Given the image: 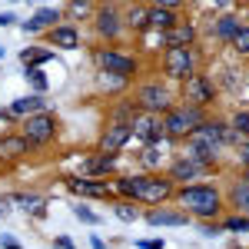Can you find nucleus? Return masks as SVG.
I'll list each match as a JSON object with an SVG mask.
<instances>
[{
    "instance_id": "f257e3e1",
    "label": "nucleus",
    "mask_w": 249,
    "mask_h": 249,
    "mask_svg": "<svg viewBox=\"0 0 249 249\" xmlns=\"http://www.w3.org/2000/svg\"><path fill=\"white\" fill-rule=\"evenodd\" d=\"M183 206L193 210L196 216H213V213L219 210V196L210 186H186L183 190Z\"/></svg>"
},
{
    "instance_id": "f03ea898",
    "label": "nucleus",
    "mask_w": 249,
    "mask_h": 249,
    "mask_svg": "<svg viewBox=\"0 0 249 249\" xmlns=\"http://www.w3.org/2000/svg\"><path fill=\"white\" fill-rule=\"evenodd\" d=\"M223 140H232L230 130H223L219 123H199L190 133V146H199V150H206V153H216V146H219Z\"/></svg>"
},
{
    "instance_id": "7ed1b4c3",
    "label": "nucleus",
    "mask_w": 249,
    "mask_h": 249,
    "mask_svg": "<svg viewBox=\"0 0 249 249\" xmlns=\"http://www.w3.org/2000/svg\"><path fill=\"white\" fill-rule=\"evenodd\" d=\"M199 126V113L196 110H170L166 116V133L170 136H186Z\"/></svg>"
},
{
    "instance_id": "20e7f679",
    "label": "nucleus",
    "mask_w": 249,
    "mask_h": 249,
    "mask_svg": "<svg viewBox=\"0 0 249 249\" xmlns=\"http://www.w3.org/2000/svg\"><path fill=\"white\" fill-rule=\"evenodd\" d=\"M53 130H57V123H53V116L50 113H37V116H27V140L30 143H47L50 136H53Z\"/></svg>"
},
{
    "instance_id": "39448f33",
    "label": "nucleus",
    "mask_w": 249,
    "mask_h": 249,
    "mask_svg": "<svg viewBox=\"0 0 249 249\" xmlns=\"http://www.w3.org/2000/svg\"><path fill=\"white\" fill-rule=\"evenodd\" d=\"M143 203H163L170 196V183L166 179H136V193Z\"/></svg>"
},
{
    "instance_id": "423d86ee",
    "label": "nucleus",
    "mask_w": 249,
    "mask_h": 249,
    "mask_svg": "<svg viewBox=\"0 0 249 249\" xmlns=\"http://www.w3.org/2000/svg\"><path fill=\"white\" fill-rule=\"evenodd\" d=\"M166 73L176 80H186V73H193L190 50H166Z\"/></svg>"
},
{
    "instance_id": "0eeeda50",
    "label": "nucleus",
    "mask_w": 249,
    "mask_h": 249,
    "mask_svg": "<svg viewBox=\"0 0 249 249\" xmlns=\"http://www.w3.org/2000/svg\"><path fill=\"white\" fill-rule=\"evenodd\" d=\"M186 100H193L196 107H203V103H210V100H213V87L203 77L190 73V77H186Z\"/></svg>"
},
{
    "instance_id": "6e6552de",
    "label": "nucleus",
    "mask_w": 249,
    "mask_h": 249,
    "mask_svg": "<svg viewBox=\"0 0 249 249\" xmlns=\"http://www.w3.org/2000/svg\"><path fill=\"white\" fill-rule=\"evenodd\" d=\"M140 103L150 110V113H160V110H170V96L163 87H143V93H140Z\"/></svg>"
},
{
    "instance_id": "1a4fd4ad",
    "label": "nucleus",
    "mask_w": 249,
    "mask_h": 249,
    "mask_svg": "<svg viewBox=\"0 0 249 249\" xmlns=\"http://www.w3.org/2000/svg\"><path fill=\"white\" fill-rule=\"evenodd\" d=\"M130 133H133L130 123H116V126H110V133L103 136V156H113L116 150L130 140Z\"/></svg>"
},
{
    "instance_id": "9d476101",
    "label": "nucleus",
    "mask_w": 249,
    "mask_h": 249,
    "mask_svg": "<svg viewBox=\"0 0 249 249\" xmlns=\"http://www.w3.org/2000/svg\"><path fill=\"white\" fill-rule=\"evenodd\" d=\"M100 63H103V70L113 73V77H126V73H133V60L123 57V53H103Z\"/></svg>"
},
{
    "instance_id": "9b49d317",
    "label": "nucleus",
    "mask_w": 249,
    "mask_h": 249,
    "mask_svg": "<svg viewBox=\"0 0 249 249\" xmlns=\"http://www.w3.org/2000/svg\"><path fill=\"white\" fill-rule=\"evenodd\" d=\"M163 40L170 50H186V43H193V27H170Z\"/></svg>"
},
{
    "instance_id": "f8f14e48",
    "label": "nucleus",
    "mask_w": 249,
    "mask_h": 249,
    "mask_svg": "<svg viewBox=\"0 0 249 249\" xmlns=\"http://www.w3.org/2000/svg\"><path fill=\"white\" fill-rule=\"evenodd\" d=\"M133 133L143 140V143H153L156 136H160V126H156V120H150V116H143V120H136L133 123Z\"/></svg>"
},
{
    "instance_id": "ddd939ff",
    "label": "nucleus",
    "mask_w": 249,
    "mask_h": 249,
    "mask_svg": "<svg viewBox=\"0 0 249 249\" xmlns=\"http://www.w3.org/2000/svg\"><path fill=\"white\" fill-rule=\"evenodd\" d=\"M70 190L83 193V196H107V186H103V183H93V179H73Z\"/></svg>"
},
{
    "instance_id": "4468645a",
    "label": "nucleus",
    "mask_w": 249,
    "mask_h": 249,
    "mask_svg": "<svg viewBox=\"0 0 249 249\" xmlns=\"http://www.w3.org/2000/svg\"><path fill=\"white\" fill-rule=\"evenodd\" d=\"M186 216L179 213H150V226H183Z\"/></svg>"
},
{
    "instance_id": "2eb2a0df",
    "label": "nucleus",
    "mask_w": 249,
    "mask_h": 249,
    "mask_svg": "<svg viewBox=\"0 0 249 249\" xmlns=\"http://www.w3.org/2000/svg\"><path fill=\"white\" fill-rule=\"evenodd\" d=\"M40 107H43V100H40V96H23V100H17V103L10 107V113H17V116H23V113H37Z\"/></svg>"
},
{
    "instance_id": "dca6fc26",
    "label": "nucleus",
    "mask_w": 249,
    "mask_h": 249,
    "mask_svg": "<svg viewBox=\"0 0 249 249\" xmlns=\"http://www.w3.org/2000/svg\"><path fill=\"white\" fill-rule=\"evenodd\" d=\"M53 20H57V10H50V7H40L37 17L30 20V23H23V27H27V30H40V27H50Z\"/></svg>"
},
{
    "instance_id": "f3484780",
    "label": "nucleus",
    "mask_w": 249,
    "mask_h": 249,
    "mask_svg": "<svg viewBox=\"0 0 249 249\" xmlns=\"http://www.w3.org/2000/svg\"><path fill=\"white\" fill-rule=\"evenodd\" d=\"M53 43L63 47V50H73V47H77V30H70V27H57V30H53Z\"/></svg>"
},
{
    "instance_id": "a211bd4d",
    "label": "nucleus",
    "mask_w": 249,
    "mask_h": 249,
    "mask_svg": "<svg viewBox=\"0 0 249 249\" xmlns=\"http://www.w3.org/2000/svg\"><path fill=\"white\" fill-rule=\"evenodd\" d=\"M27 150V140H20V136H14V140H0V156H20Z\"/></svg>"
},
{
    "instance_id": "6ab92c4d",
    "label": "nucleus",
    "mask_w": 249,
    "mask_h": 249,
    "mask_svg": "<svg viewBox=\"0 0 249 249\" xmlns=\"http://www.w3.org/2000/svg\"><path fill=\"white\" fill-rule=\"evenodd\" d=\"M150 23L160 27V30H170L173 27V14L166 10V7H156V10H150Z\"/></svg>"
},
{
    "instance_id": "aec40b11",
    "label": "nucleus",
    "mask_w": 249,
    "mask_h": 249,
    "mask_svg": "<svg viewBox=\"0 0 249 249\" xmlns=\"http://www.w3.org/2000/svg\"><path fill=\"white\" fill-rule=\"evenodd\" d=\"M116 30H120V23H116V14H113V10H103V14H100V34L113 37Z\"/></svg>"
},
{
    "instance_id": "412c9836",
    "label": "nucleus",
    "mask_w": 249,
    "mask_h": 249,
    "mask_svg": "<svg viewBox=\"0 0 249 249\" xmlns=\"http://www.w3.org/2000/svg\"><path fill=\"white\" fill-rule=\"evenodd\" d=\"M199 170H203V166H196V163H190V160H183V163L173 166V176H176V179H190V176H196Z\"/></svg>"
},
{
    "instance_id": "4be33fe9",
    "label": "nucleus",
    "mask_w": 249,
    "mask_h": 249,
    "mask_svg": "<svg viewBox=\"0 0 249 249\" xmlns=\"http://www.w3.org/2000/svg\"><path fill=\"white\" fill-rule=\"evenodd\" d=\"M230 40H232V47H236L239 53H249V27H239Z\"/></svg>"
},
{
    "instance_id": "5701e85b",
    "label": "nucleus",
    "mask_w": 249,
    "mask_h": 249,
    "mask_svg": "<svg viewBox=\"0 0 249 249\" xmlns=\"http://www.w3.org/2000/svg\"><path fill=\"white\" fill-rule=\"evenodd\" d=\"M216 30H219V37H232V34L239 30V20H236V17H223Z\"/></svg>"
},
{
    "instance_id": "b1692460",
    "label": "nucleus",
    "mask_w": 249,
    "mask_h": 249,
    "mask_svg": "<svg viewBox=\"0 0 249 249\" xmlns=\"http://www.w3.org/2000/svg\"><path fill=\"white\" fill-rule=\"evenodd\" d=\"M17 203H20L27 213H43V199H40V196H20Z\"/></svg>"
},
{
    "instance_id": "393cba45",
    "label": "nucleus",
    "mask_w": 249,
    "mask_h": 249,
    "mask_svg": "<svg viewBox=\"0 0 249 249\" xmlns=\"http://www.w3.org/2000/svg\"><path fill=\"white\" fill-rule=\"evenodd\" d=\"M20 60L23 63H40V60H50V50H23Z\"/></svg>"
},
{
    "instance_id": "a878e982",
    "label": "nucleus",
    "mask_w": 249,
    "mask_h": 249,
    "mask_svg": "<svg viewBox=\"0 0 249 249\" xmlns=\"http://www.w3.org/2000/svg\"><path fill=\"white\" fill-rule=\"evenodd\" d=\"M110 166H113V156H100V160H90L87 163L90 173H103V170H110Z\"/></svg>"
},
{
    "instance_id": "bb28decb",
    "label": "nucleus",
    "mask_w": 249,
    "mask_h": 249,
    "mask_svg": "<svg viewBox=\"0 0 249 249\" xmlns=\"http://www.w3.org/2000/svg\"><path fill=\"white\" fill-rule=\"evenodd\" d=\"M130 20H133V27H143V23H150V10H140L136 7L133 14H130Z\"/></svg>"
},
{
    "instance_id": "cd10ccee",
    "label": "nucleus",
    "mask_w": 249,
    "mask_h": 249,
    "mask_svg": "<svg viewBox=\"0 0 249 249\" xmlns=\"http://www.w3.org/2000/svg\"><path fill=\"white\" fill-rule=\"evenodd\" d=\"M100 83H103V87H123V83H126V77H113V73H103V77H100Z\"/></svg>"
},
{
    "instance_id": "c85d7f7f",
    "label": "nucleus",
    "mask_w": 249,
    "mask_h": 249,
    "mask_svg": "<svg viewBox=\"0 0 249 249\" xmlns=\"http://www.w3.org/2000/svg\"><path fill=\"white\" fill-rule=\"evenodd\" d=\"M27 73H30V80H34V87H40V90H43V87H47V77H43V73H40L37 67H30V70H27Z\"/></svg>"
},
{
    "instance_id": "c756f323",
    "label": "nucleus",
    "mask_w": 249,
    "mask_h": 249,
    "mask_svg": "<svg viewBox=\"0 0 249 249\" xmlns=\"http://www.w3.org/2000/svg\"><path fill=\"white\" fill-rule=\"evenodd\" d=\"M236 130L249 136V113H239V116H236Z\"/></svg>"
},
{
    "instance_id": "7c9ffc66",
    "label": "nucleus",
    "mask_w": 249,
    "mask_h": 249,
    "mask_svg": "<svg viewBox=\"0 0 249 249\" xmlns=\"http://www.w3.org/2000/svg\"><path fill=\"white\" fill-rule=\"evenodd\" d=\"M120 193L133 196V193H136V179H120Z\"/></svg>"
},
{
    "instance_id": "2f4dec72",
    "label": "nucleus",
    "mask_w": 249,
    "mask_h": 249,
    "mask_svg": "<svg viewBox=\"0 0 249 249\" xmlns=\"http://www.w3.org/2000/svg\"><path fill=\"white\" fill-rule=\"evenodd\" d=\"M226 230H249V219H239V216H236V219L226 223Z\"/></svg>"
},
{
    "instance_id": "473e14b6",
    "label": "nucleus",
    "mask_w": 249,
    "mask_h": 249,
    "mask_svg": "<svg viewBox=\"0 0 249 249\" xmlns=\"http://www.w3.org/2000/svg\"><path fill=\"white\" fill-rule=\"evenodd\" d=\"M143 160H146V166H153V163H160V150H156V146H150Z\"/></svg>"
},
{
    "instance_id": "72a5a7b5",
    "label": "nucleus",
    "mask_w": 249,
    "mask_h": 249,
    "mask_svg": "<svg viewBox=\"0 0 249 249\" xmlns=\"http://www.w3.org/2000/svg\"><path fill=\"white\" fill-rule=\"evenodd\" d=\"M116 216H120V219H136V210H130V206H116Z\"/></svg>"
},
{
    "instance_id": "f704fd0d",
    "label": "nucleus",
    "mask_w": 249,
    "mask_h": 249,
    "mask_svg": "<svg viewBox=\"0 0 249 249\" xmlns=\"http://www.w3.org/2000/svg\"><path fill=\"white\" fill-rule=\"evenodd\" d=\"M77 216L83 219V223H96V216H93L90 210H80V206H77Z\"/></svg>"
},
{
    "instance_id": "c9c22d12",
    "label": "nucleus",
    "mask_w": 249,
    "mask_h": 249,
    "mask_svg": "<svg viewBox=\"0 0 249 249\" xmlns=\"http://www.w3.org/2000/svg\"><path fill=\"white\" fill-rule=\"evenodd\" d=\"M7 210H10V203H7V199H0V219L7 216Z\"/></svg>"
},
{
    "instance_id": "e433bc0d",
    "label": "nucleus",
    "mask_w": 249,
    "mask_h": 249,
    "mask_svg": "<svg viewBox=\"0 0 249 249\" xmlns=\"http://www.w3.org/2000/svg\"><path fill=\"white\" fill-rule=\"evenodd\" d=\"M3 23H14V17H10V14H0V27H3Z\"/></svg>"
},
{
    "instance_id": "4c0bfd02",
    "label": "nucleus",
    "mask_w": 249,
    "mask_h": 249,
    "mask_svg": "<svg viewBox=\"0 0 249 249\" xmlns=\"http://www.w3.org/2000/svg\"><path fill=\"white\" fill-rule=\"evenodd\" d=\"M93 249H107V246H103V239H100V236H93Z\"/></svg>"
},
{
    "instance_id": "58836bf2",
    "label": "nucleus",
    "mask_w": 249,
    "mask_h": 249,
    "mask_svg": "<svg viewBox=\"0 0 249 249\" xmlns=\"http://www.w3.org/2000/svg\"><path fill=\"white\" fill-rule=\"evenodd\" d=\"M243 160H246V163H249V146H246V150H243Z\"/></svg>"
},
{
    "instance_id": "ea45409f",
    "label": "nucleus",
    "mask_w": 249,
    "mask_h": 249,
    "mask_svg": "<svg viewBox=\"0 0 249 249\" xmlns=\"http://www.w3.org/2000/svg\"><path fill=\"white\" fill-rule=\"evenodd\" d=\"M0 57H3V47H0Z\"/></svg>"
}]
</instances>
